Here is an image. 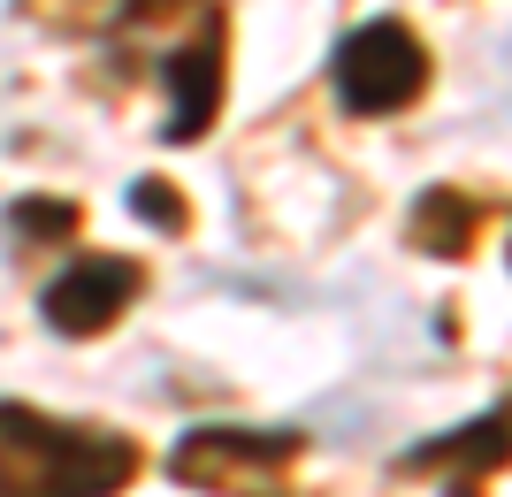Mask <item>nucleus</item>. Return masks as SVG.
I'll return each instance as SVG.
<instances>
[{
    "label": "nucleus",
    "instance_id": "nucleus-1",
    "mask_svg": "<svg viewBox=\"0 0 512 497\" xmlns=\"http://www.w3.org/2000/svg\"><path fill=\"white\" fill-rule=\"evenodd\" d=\"M130 475H138L130 436L0 398V497H115Z\"/></svg>",
    "mask_w": 512,
    "mask_h": 497
},
{
    "label": "nucleus",
    "instance_id": "nucleus-2",
    "mask_svg": "<svg viewBox=\"0 0 512 497\" xmlns=\"http://www.w3.org/2000/svg\"><path fill=\"white\" fill-rule=\"evenodd\" d=\"M329 85H337L344 115H398L428 92V46L398 16H375V23H360V31L337 39Z\"/></svg>",
    "mask_w": 512,
    "mask_h": 497
},
{
    "label": "nucleus",
    "instance_id": "nucleus-3",
    "mask_svg": "<svg viewBox=\"0 0 512 497\" xmlns=\"http://www.w3.org/2000/svg\"><path fill=\"white\" fill-rule=\"evenodd\" d=\"M306 452L299 429H192L169 452V475L192 482L207 497H237V490H276V475Z\"/></svg>",
    "mask_w": 512,
    "mask_h": 497
},
{
    "label": "nucleus",
    "instance_id": "nucleus-4",
    "mask_svg": "<svg viewBox=\"0 0 512 497\" xmlns=\"http://www.w3.org/2000/svg\"><path fill=\"white\" fill-rule=\"evenodd\" d=\"M146 291V268L138 260H115V253H85V260H69L62 276L46 283V329L54 337H100V329H115L130 314V299Z\"/></svg>",
    "mask_w": 512,
    "mask_h": 497
},
{
    "label": "nucleus",
    "instance_id": "nucleus-5",
    "mask_svg": "<svg viewBox=\"0 0 512 497\" xmlns=\"http://www.w3.org/2000/svg\"><path fill=\"white\" fill-rule=\"evenodd\" d=\"M161 77H169V146H192V138H207L214 108H222V8L214 0H199V31L192 46H169V62H161Z\"/></svg>",
    "mask_w": 512,
    "mask_h": 497
},
{
    "label": "nucleus",
    "instance_id": "nucleus-6",
    "mask_svg": "<svg viewBox=\"0 0 512 497\" xmlns=\"http://www.w3.org/2000/svg\"><path fill=\"white\" fill-rule=\"evenodd\" d=\"M505 459V406H490L482 421H467V429H451V444H421V452H406L413 475H436V467H459L451 475V497H474V482H482V467H497Z\"/></svg>",
    "mask_w": 512,
    "mask_h": 497
},
{
    "label": "nucleus",
    "instance_id": "nucleus-7",
    "mask_svg": "<svg viewBox=\"0 0 512 497\" xmlns=\"http://www.w3.org/2000/svg\"><path fill=\"white\" fill-rule=\"evenodd\" d=\"M474 230H482V199L474 192H421V207H413V245L436 260H459L474 245Z\"/></svg>",
    "mask_w": 512,
    "mask_h": 497
},
{
    "label": "nucleus",
    "instance_id": "nucleus-8",
    "mask_svg": "<svg viewBox=\"0 0 512 497\" xmlns=\"http://www.w3.org/2000/svg\"><path fill=\"white\" fill-rule=\"evenodd\" d=\"M8 230H16V238H69V230H77V207H69V199H16V207H8Z\"/></svg>",
    "mask_w": 512,
    "mask_h": 497
},
{
    "label": "nucleus",
    "instance_id": "nucleus-9",
    "mask_svg": "<svg viewBox=\"0 0 512 497\" xmlns=\"http://www.w3.org/2000/svg\"><path fill=\"white\" fill-rule=\"evenodd\" d=\"M130 215L153 222V230H184V199H176L161 176H138V184H130Z\"/></svg>",
    "mask_w": 512,
    "mask_h": 497
}]
</instances>
